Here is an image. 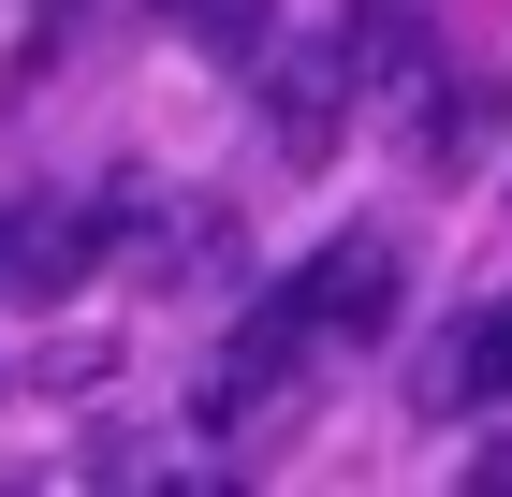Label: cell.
<instances>
[{"label": "cell", "mask_w": 512, "mask_h": 497, "mask_svg": "<svg viewBox=\"0 0 512 497\" xmlns=\"http://www.w3.org/2000/svg\"><path fill=\"white\" fill-rule=\"evenodd\" d=\"M322 351H337V337H322L308 278H264V293H249V322H235V351L205 366V424H220V439H264V424H293V381H308Z\"/></svg>", "instance_id": "cell-1"}, {"label": "cell", "mask_w": 512, "mask_h": 497, "mask_svg": "<svg viewBox=\"0 0 512 497\" xmlns=\"http://www.w3.org/2000/svg\"><path fill=\"white\" fill-rule=\"evenodd\" d=\"M118 205H59V191H15L0 205V307H59L88 264H103Z\"/></svg>", "instance_id": "cell-2"}, {"label": "cell", "mask_w": 512, "mask_h": 497, "mask_svg": "<svg viewBox=\"0 0 512 497\" xmlns=\"http://www.w3.org/2000/svg\"><path fill=\"white\" fill-rule=\"evenodd\" d=\"M352 103H366V74H352V30L293 44V59L264 74V132H278V161H337V132H352Z\"/></svg>", "instance_id": "cell-3"}, {"label": "cell", "mask_w": 512, "mask_h": 497, "mask_svg": "<svg viewBox=\"0 0 512 497\" xmlns=\"http://www.w3.org/2000/svg\"><path fill=\"white\" fill-rule=\"evenodd\" d=\"M293 278H308V307H322V337H337V351L395 337V234H322Z\"/></svg>", "instance_id": "cell-4"}, {"label": "cell", "mask_w": 512, "mask_h": 497, "mask_svg": "<svg viewBox=\"0 0 512 497\" xmlns=\"http://www.w3.org/2000/svg\"><path fill=\"white\" fill-rule=\"evenodd\" d=\"M425 410L439 424H483V410H512V293L498 307H469L454 337L425 351Z\"/></svg>", "instance_id": "cell-5"}, {"label": "cell", "mask_w": 512, "mask_h": 497, "mask_svg": "<svg viewBox=\"0 0 512 497\" xmlns=\"http://www.w3.org/2000/svg\"><path fill=\"white\" fill-rule=\"evenodd\" d=\"M337 30H352L366 103H425V88H439V30H425V0H352Z\"/></svg>", "instance_id": "cell-6"}, {"label": "cell", "mask_w": 512, "mask_h": 497, "mask_svg": "<svg viewBox=\"0 0 512 497\" xmlns=\"http://www.w3.org/2000/svg\"><path fill=\"white\" fill-rule=\"evenodd\" d=\"M176 15V44H205V59H264V30H278V0H161Z\"/></svg>", "instance_id": "cell-7"}]
</instances>
